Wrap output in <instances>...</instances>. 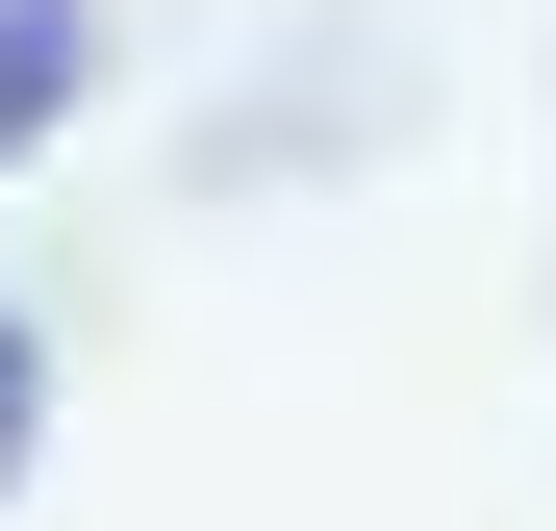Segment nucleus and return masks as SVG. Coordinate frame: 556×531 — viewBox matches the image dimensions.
<instances>
[{
    "instance_id": "nucleus-1",
    "label": "nucleus",
    "mask_w": 556,
    "mask_h": 531,
    "mask_svg": "<svg viewBox=\"0 0 556 531\" xmlns=\"http://www.w3.org/2000/svg\"><path fill=\"white\" fill-rule=\"evenodd\" d=\"M0 405H26V380H0Z\"/></svg>"
}]
</instances>
